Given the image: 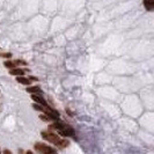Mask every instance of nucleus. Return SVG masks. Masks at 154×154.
Listing matches in <instances>:
<instances>
[{"label": "nucleus", "mask_w": 154, "mask_h": 154, "mask_svg": "<svg viewBox=\"0 0 154 154\" xmlns=\"http://www.w3.org/2000/svg\"><path fill=\"white\" fill-rule=\"evenodd\" d=\"M41 136H42L43 139H45L46 141L54 144V145H56L59 148H65V147H67L69 145V141L67 139L60 138L59 136H57L56 133L51 131H42L41 132Z\"/></svg>", "instance_id": "obj_1"}, {"label": "nucleus", "mask_w": 154, "mask_h": 154, "mask_svg": "<svg viewBox=\"0 0 154 154\" xmlns=\"http://www.w3.org/2000/svg\"><path fill=\"white\" fill-rule=\"evenodd\" d=\"M50 130H57L58 134H60L63 137H74L75 131L73 128H71L69 125L60 122H56L50 125Z\"/></svg>", "instance_id": "obj_2"}, {"label": "nucleus", "mask_w": 154, "mask_h": 154, "mask_svg": "<svg viewBox=\"0 0 154 154\" xmlns=\"http://www.w3.org/2000/svg\"><path fill=\"white\" fill-rule=\"evenodd\" d=\"M35 151L41 154H52L57 152L54 147H50L49 145L43 144V143H36L35 144Z\"/></svg>", "instance_id": "obj_3"}, {"label": "nucleus", "mask_w": 154, "mask_h": 154, "mask_svg": "<svg viewBox=\"0 0 154 154\" xmlns=\"http://www.w3.org/2000/svg\"><path fill=\"white\" fill-rule=\"evenodd\" d=\"M24 72H29V69H17V67H14V69H11L9 71V74L11 75H15V77H19V75H24Z\"/></svg>", "instance_id": "obj_4"}, {"label": "nucleus", "mask_w": 154, "mask_h": 154, "mask_svg": "<svg viewBox=\"0 0 154 154\" xmlns=\"http://www.w3.org/2000/svg\"><path fill=\"white\" fill-rule=\"evenodd\" d=\"M31 99L34 102H36L37 104H41V106H43V107H48V103L45 102L44 99H42L39 95H36V94H31Z\"/></svg>", "instance_id": "obj_5"}, {"label": "nucleus", "mask_w": 154, "mask_h": 154, "mask_svg": "<svg viewBox=\"0 0 154 154\" xmlns=\"http://www.w3.org/2000/svg\"><path fill=\"white\" fill-rule=\"evenodd\" d=\"M16 81H17L19 84L24 85V86H29L31 84L30 79H29V78H24L23 75H19V77L16 78Z\"/></svg>", "instance_id": "obj_6"}, {"label": "nucleus", "mask_w": 154, "mask_h": 154, "mask_svg": "<svg viewBox=\"0 0 154 154\" xmlns=\"http://www.w3.org/2000/svg\"><path fill=\"white\" fill-rule=\"evenodd\" d=\"M143 4L148 12L154 9V0H143Z\"/></svg>", "instance_id": "obj_7"}, {"label": "nucleus", "mask_w": 154, "mask_h": 154, "mask_svg": "<svg viewBox=\"0 0 154 154\" xmlns=\"http://www.w3.org/2000/svg\"><path fill=\"white\" fill-rule=\"evenodd\" d=\"M27 92L30 93V94H36V93H42V91H41L38 86H34V87H28Z\"/></svg>", "instance_id": "obj_8"}, {"label": "nucleus", "mask_w": 154, "mask_h": 154, "mask_svg": "<svg viewBox=\"0 0 154 154\" xmlns=\"http://www.w3.org/2000/svg\"><path fill=\"white\" fill-rule=\"evenodd\" d=\"M4 66L11 69L16 67V64H15V62H12V60H6V62H4Z\"/></svg>", "instance_id": "obj_9"}, {"label": "nucleus", "mask_w": 154, "mask_h": 154, "mask_svg": "<svg viewBox=\"0 0 154 154\" xmlns=\"http://www.w3.org/2000/svg\"><path fill=\"white\" fill-rule=\"evenodd\" d=\"M39 118H41L42 121H44V122H50V121H52V119H51L49 116L46 115V114H42V115L39 116Z\"/></svg>", "instance_id": "obj_10"}, {"label": "nucleus", "mask_w": 154, "mask_h": 154, "mask_svg": "<svg viewBox=\"0 0 154 154\" xmlns=\"http://www.w3.org/2000/svg\"><path fill=\"white\" fill-rule=\"evenodd\" d=\"M16 64V66L17 65H27V62H24V60H21V59H17V60H14Z\"/></svg>", "instance_id": "obj_11"}, {"label": "nucleus", "mask_w": 154, "mask_h": 154, "mask_svg": "<svg viewBox=\"0 0 154 154\" xmlns=\"http://www.w3.org/2000/svg\"><path fill=\"white\" fill-rule=\"evenodd\" d=\"M0 57H4V58H11V57H12V54H9V52H8V54H0Z\"/></svg>", "instance_id": "obj_12"}, {"label": "nucleus", "mask_w": 154, "mask_h": 154, "mask_svg": "<svg viewBox=\"0 0 154 154\" xmlns=\"http://www.w3.org/2000/svg\"><path fill=\"white\" fill-rule=\"evenodd\" d=\"M29 79H30L31 81H38V79L36 77H29Z\"/></svg>", "instance_id": "obj_13"}, {"label": "nucleus", "mask_w": 154, "mask_h": 154, "mask_svg": "<svg viewBox=\"0 0 154 154\" xmlns=\"http://www.w3.org/2000/svg\"><path fill=\"white\" fill-rule=\"evenodd\" d=\"M4 153H8V154H11V153H12V152H11L9 149H5V151H4Z\"/></svg>", "instance_id": "obj_14"}, {"label": "nucleus", "mask_w": 154, "mask_h": 154, "mask_svg": "<svg viewBox=\"0 0 154 154\" xmlns=\"http://www.w3.org/2000/svg\"><path fill=\"white\" fill-rule=\"evenodd\" d=\"M0 152H1V151H0Z\"/></svg>", "instance_id": "obj_15"}]
</instances>
